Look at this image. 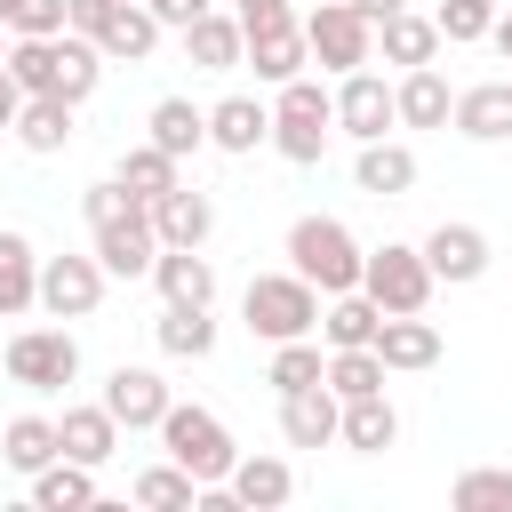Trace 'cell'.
I'll return each instance as SVG.
<instances>
[{
  "instance_id": "12",
  "label": "cell",
  "mask_w": 512,
  "mask_h": 512,
  "mask_svg": "<svg viewBox=\"0 0 512 512\" xmlns=\"http://www.w3.org/2000/svg\"><path fill=\"white\" fill-rule=\"evenodd\" d=\"M168 400H176V392H168L160 368H128V360H120V368L104 376V408L120 416V432H160Z\"/></svg>"
},
{
  "instance_id": "50",
  "label": "cell",
  "mask_w": 512,
  "mask_h": 512,
  "mask_svg": "<svg viewBox=\"0 0 512 512\" xmlns=\"http://www.w3.org/2000/svg\"><path fill=\"white\" fill-rule=\"evenodd\" d=\"M8 48H16V32H8V24H0V64H8Z\"/></svg>"
},
{
  "instance_id": "7",
  "label": "cell",
  "mask_w": 512,
  "mask_h": 512,
  "mask_svg": "<svg viewBox=\"0 0 512 512\" xmlns=\"http://www.w3.org/2000/svg\"><path fill=\"white\" fill-rule=\"evenodd\" d=\"M80 376V336L72 328H16L8 336V384L24 392H64Z\"/></svg>"
},
{
  "instance_id": "41",
  "label": "cell",
  "mask_w": 512,
  "mask_h": 512,
  "mask_svg": "<svg viewBox=\"0 0 512 512\" xmlns=\"http://www.w3.org/2000/svg\"><path fill=\"white\" fill-rule=\"evenodd\" d=\"M8 72L24 80V96H56V32L48 40H16L8 48Z\"/></svg>"
},
{
  "instance_id": "32",
  "label": "cell",
  "mask_w": 512,
  "mask_h": 512,
  "mask_svg": "<svg viewBox=\"0 0 512 512\" xmlns=\"http://www.w3.org/2000/svg\"><path fill=\"white\" fill-rule=\"evenodd\" d=\"M160 32H168V24H160L144 0H128V8H120V16L96 32V48H104V64H144V56L160 48Z\"/></svg>"
},
{
  "instance_id": "31",
  "label": "cell",
  "mask_w": 512,
  "mask_h": 512,
  "mask_svg": "<svg viewBox=\"0 0 512 512\" xmlns=\"http://www.w3.org/2000/svg\"><path fill=\"white\" fill-rule=\"evenodd\" d=\"M56 456H64L56 416H8V424H0V464H8V472H24V480H32V472H40V464H56Z\"/></svg>"
},
{
  "instance_id": "16",
  "label": "cell",
  "mask_w": 512,
  "mask_h": 512,
  "mask_svg": "<svg viewBox=\"0 0 512 512\" xmlns=\"http://www.w3.org/2000/svg\"><path fill=\"white\" fill-rule=\"evenodd\" d=\"M184 56H192L200 72H232V64H248V24H240L232 8H208V16L184 24Z\"/></svg>"
},
{
  "instance_id": "38",
  "label": "cell",
  "mask_w": 512,
  "mask_h": 512,
  "mask_svg": "<svg viewBox=\"0 0 512 512\" xmlns=\"http://www.w3.org/2000/svg\"><path fill=\"white\" fill-rule=\"evenodd\" d=\"M384 352L376 344H344V352H328V392L336 400H360V392H384Z\"/></svg>"
},
{
  "instance_id": "21",
  "label": "cell",
  "mask_w": 512,
  "mask_h": 512,
  "mask_svg": "<svg viewBox=\"0 0 512 512\" xmlns=\"http://www.w3.org/2000/svg\"><path fill=\"white\" fill-rule=\"evenodd\" d=\"M376 48H384V64H400V72H416V64H440V16L392 8V16L376 24Z\"/></svg>"
},
{
  "instance_id": "42",
  "label": "cell",
  "mask_w": 512,
  "mask_h": 512,
  "mask_svg": "<svg viewBox=\"0 0 512 512\" xmlns=\"http://www.w3.org/2000/svg\"><path fill=\"white\" fill-rule=\"evenodd\" d=\"M432 16H440V40L464 48V40H488V24H496L504 8H496V0H440Z\"/></svg>"
},
{
  "instance_id": "6",
  "label": "cell",
  "mask_w": 512,
  "mask_h": 512,
  "mask_svg": "<svg viewBox=\"0 0 512 512\" xmlns=\"http://www.w3.org/2000/svg\"><path fill=\"white\" fill-rule=\"evenodd\" d=\"M304 40H312V64L320 72H360L368 56H376V24L352 8V0H320V8H304Z\"/></svg>"
},
{
  "instance_id": "20",
  "label": "cell",
  "mask_w": 512,
  "mask_h": 512,
  "mask_svg": "<svg viewBox=\"0 0 512 512\" xmlns=\"http://www.w3.org/2000/svg\"><path fill=\"white\" fill-rule=\"evenodd\" d=\"M224 488H232L240 512H280V504L296 496V464H288V456H240Z\"/></svg>"
},
{
  "instance_id": "30",
  "label": "cell",
  "mask_w": 512,
  "mask_h": 512,
  "mask_svg": "<svg viewBox=\"0 0 512 512\" xmlns=\"http://www.w3.org/2000/svg\"><path fill=\"white\" fill-rule=\"evenodd\" d=\"M352 456H384L392 440H400V408L384 400V392H360V400H344V432H336Z\"/></svg>"
},
{
  "instance_id": "43",
  "label": "cell",
  "mask_w": 512,
  "mask_h": 512,
  "mask_svg": "<svg viewBox=\"0 0 512 512\" xmlns=\"http://www.w3.org/2000/svg\"><path fill=\"white\" fill-rule=\"evenodd\" d=\"M8 32H16V40L72 32V0H8Z\"/></svg>"
},
{
  "instance_id": "48",
  "label": "cell",
  "mask_w": 512,
  "mask_h": 512,
  "mask_svg": "<svg viewBox=\"0 0 512 512\" xmlns=\"http://www.w3.org/2000/svg\"><path fill=\"white\" fill-rule=\"evenodd\" d=\"M488 40H496V56H504V64H512V8H504V16H496V24H488Z\"/></svg>"
},
{
  "instance_id": "9",
  "label": "cell",
  "mask_w": 512,
  "mask_h": 512,
  "mask_svg": "<svg viewBox=\"0 0 512 512\" xmlns=\"http://www.w3.org/2000/svg\"><path fill=\"white\" fill-rule=\"evenodd\" d=\"M104 256L88 248V256H40V312H56V320H88L96 304H104Z\"/></svg>"
},
{
  "instance_id": "40",
  "label": "cell",
  "mask_w": 512,
  "mask_h": 512,
  "mask_svg": "<svg viewBox=\"0 0 512 512\" xmlns=\"http://www.w3.org/2000/svg\"><path fill=\"white\" fill-rule=\"evenodd\" d=\"M448 504H456V512H512V464H472V472H456Z\"/></svg>"
},
{
  "instance_id": "49",
  "label": "cell",
  "mask_w": 512,
  "mask_h": 512,
  "mask_svg": "<svg viewBox=\"0 0 512 512\" xmlns=\"http://www.w3.org/2000/svg\"><path fill=\"white\" fill-rule=\"evenodd\" d=\"M352 8H360L368 24H384V16H392V8H408V0H352Z\"/></svg>"
},
{
  "instance_id": "2",
  "label": "cell",
  "mask_w": 512,
  "mask_h": 512,
  "mask_svg": "<svg viewBox=\"0 0 512 512\" xmlns=\"http://www.w3.org/2000/svg\"><path fill=\"white\" fill-rule=\"evenodd\" d=\"M320 288L288 264V272H256L248 288H240V320H248V336H264V344H288V336H312L320 328Z\"/></svg>"
},
{
  "instance_id": "24",
  "label": "cell",
  "mask_w": 512,
  "mask_h": 512,
  "mask_svg": "<svg viewBox=\"0 0 512 512\" xmlns=\"http://www.w3.org/2000/svg\"><path fill=\"white\" fill-rule=\"evenodd\" d=\"M40 304V248L0 224V320H24Z\"/></svg>"
},
{
  "instance_id": "25",
  "label": "cell",
  "mask_w": 512,
  "mask_h": 512,
  "mask_svg": "<svg viewBox=\"0 0 512 512\" xmlns=\"http://www.w3.org/2000/svg\"><path fill=\"white\" fill-rule=\"evenodd\" d=\"M208 144H216V152H256V144H272V104H256V96L208 104Z\"/></svg>"
},
{
  "instance_id": "15",
  "label": "cell",
  "mask_w": 512,
  "mask_h": 512,
  "mask_svg": "<svg viewBox=\"0 0 512 512\" xmlns=\"http://www.w3.org/2000/svg\"><path fill=\"white\" fill-rule=\"evenodd\" d=\"M56 440H64L72 464H96V472H104V464L120 456V416H112L104 400H72V408L56 416Z\"/></svg>"
},
{
  "instance_id": "34",
  "label": "cell",
  "mask_w": 512,
  "mask_h": 512,
  "mask_svg": "<svg viewBox=\"0 0 512 512\" xmlns=\"http://www.w3.org/2000/svg\"><path fill=\"white\" fill-rule=\"evenodd\" d=\"M32 504H40V512H88V504H96V464H72V456L40 464V472H32Z\"/></svg>"
},
{
  "instance_id": "5",
  "label": "cell",
  "mask_w": 512,
  "mask_h": 512,
  "mask_svg": "<svg viewBox=\"0 0 512 512\" xmlns=\"http://www.w3.org/2000/svg\"><path fill=\"white\" fill-rule=\"evenodd\" d=\"M160 448H168L200 488L232 480V464H240V448H232L224 416H216V408H200V400H168V416H160Z\"/></svg>"
},
{
  "instance_id": "45",
  "label": "cell",
  "mask_w": 512,
  "mask_h": 512,
  "mask_svg": "<svg viewBox=\"0 0 512 512\" xmlns=\"http://www.w3.org/2000/svg\"><path fill=\"white\" fill-rule=\"evenodd\" d=\"M144 8H152V16L168 24V32H184V24H192V16H208L216 0H144Z\"/></svg>"
},
{
  "instance_id": "26",
  "label": "cell",
  "mask_w": 512,
  "mask_h": 512,
  "mask_svg": "<svg viewBox=\"0 0 512 512\" xmlns=\"http://www.w3.org/2000/svg\"><path fill=\"white\" fill-rule=\"evenodd\" d=\"M152 288H160V304H216V264L200 248H160Z\"/></svg>"
},
{
  "instance_id": "3",
  "label": "cell",
  "mask_w": 512,
  "mask_h": 512,
  "mask_svg": "<svg viewBox=\"0 0 512 512\" xmlns=\"http://www.w3.org/2000/svg\"><path fill=\"white\" fill-rule=\"evenodd\" d=\"M288 264H296L320 296H344V288H360L368 248H360L352 224H336V216H296V224H288Z\"/></svg>"
},
{
  "instance_id": "37",
  "label": "cell",
  "mask_w": 512,
  "mask_h": 512,
  "mask_svg": "<svg viewBox=\"0 0 512 512\" xmlns=\"http://www.w3.org/2000/svg\"><path fill=\"white\" fill-rule=\"evenodd\" d=\"M264 384H272V392H304V384H328V352H320L312 336H288V344H272V368H264Z\"/></svg>"
},
{
  "instance_id": "39",
  "label": "cell",
  "mask_w": 512,
  "mask_h": 512,
  "mask_svg": "<svg viewBox=\"0 0 512 512\" xmlns=\"http://www.w3.org/2000/svg\"><path fill=\"white\" fill-rule=\"evenodd\" d=\"M136 504H152V512H200V480L168 456V464H152V472H136Z\"/></svg>"
},
{
  "instance_id": "23",
  "label": "cell",
  "mask_w": 512,
  "mask_h": 512,
  "mask_svg": "<svg viewBox=\"0 0 512 512\" xmlns=\"http://www.w3.org/2000/svg\"><path fill=\"white\" fill-rule=\"evenodd\" d=\"M352 184H360L368 200H400V192L416 184V152H408L400 136H376V144H360V160H352Z\"/></svg>"
},
{
  "instance_id": "47",
  "label": "cell",
  "mask_w": 512,
  "mask_h": 512,
  "mask_svg": "<svg viewBox=\"0 0 512 512\" xmlns=\"http://www.w3.org/2000/svg\"><path fill=\"white\" fill-rule=\"evenodd\" d=\"M280 8H288V0H232V16H240V24H256V16H280Z\"/></svg>"
},
{
  "instance_id": "18",
  "label": "cell",
  "mask_w": 512,
  "mask_h": 512,
  "mask_svg": "<svg viewBox=\"0 0 512 512\" xmlns=\"http://www.w3.org/2000/svg\"><path fill=\"white\" fill-rule=\"evenodd\" d=\"M376 352H384V368H392V376L440 368V328H432L424 312H384V328H376Z\"/></svg>"
},
{
  "instance_id": "36",
  "label": "cell",
  "mask_w": 512,
  "mask_h": 512,
  "mask_svg": "<svg viewBox=\"0 0 512 512\" xmlns=\"http://www.w3.org/2000/svg\"><path fill=\"white\" fill-rule=\"evenodd\" d=\"M144 128H152V144H160V152H176V160H192V152L208 144V112H200L192 96H160Z\"/></svg>"
},
{
  "instance_id": "22",
  "label": "cell",
  "mask_w": 512,
  "mask_h": 512,
  "mask_svg": "<svg viewBox=\"0 0 512 512\" xmlns=\"http://www.w3.org/2000/svg\"><path fill=\"white\" fill-rule=\"evenodd\" d=\"M392 96H400V128H448V120H456V88L440 80V64L400 72V80H392Z\"/></svg>"
},
{
  "instance_id": "19",
  "label": "cell",
  "mask_w": 512,
  "mask_h": 512,
  "mask_svg": "<svg viewBox=\"0 0 512 512\" xmlns=\"http://www.w3.org/2000/svg\"><path fill=\"white\" fill-rule=\"evenodd\" d=\"M456 136H472V144H504L512 136V80H472V88H456V120H448Z\"/></svg>"
},
{
  "instance_id": "10",
  "label": "cell",
  "mask_w": 512,
  "mask_h": 512,
  "mask_svg": "<svg viewBox=\"0 0 512 512\" xmlns=\"http://www.w3.org/2000/svg\"><path fill=\"white\" fill-rule=\"evenodd\" d=\"M248 64H256V80H264V88H288V80L312 64L304 16H296V8H280V16H256V24H248Z\"/></svg>"
},
{
  "instance_id": "27",
  "label": "cell",
  "mask_w": 512,
  "mask_h": 512,
  "mask_svg": "<svg viewBox=\"0 0 512 512\" xmlns=\"http://www.w3.org/2000/svg\"><path fill=\"white\" fill-rule=\"evenodd\" d=\"M72 112H80V104H64V96H24V112H16V128H8V136H16L32 160H48V152H64V144H72Z\"/></svg>"
},
{
  "instance_id": "13",
  "label": "cell",
  "mask_w": 512,
  "mask_h": 512,
  "mask_svg": "<svg viewBox=\"0 0 512 512\" xmlns=\"http://www.w3.org/2000/svg\"><path fill=\"white\" fill-rule=\"evenodd\" d=\"M488 232L480 224H432L424 232V264H432V280H448V288H472L480 272H488Z\"/></svg>"
},
{
  "instance_id": "14",
  "label": "cell",
  "mask_w": 512,
  "mask_h": 512,
  "mask_svg": "<svg viewBox=\"0 0 512 512\" xmlns=\"http://www.w3.org/2000/svg\"><path fill=\"white\" fill-rule=\"evenodd\" d=\"M344 432V400L328 384H304V392H280V440L288 448H336Z\"/></svg>"
},
{
  "instance_id": "33",
  "label": "cell",
  "mask_w": 512,
  "mask_h": 512,
  "mask_svg": "<svg viewBox=\"0 0 512 512\" xmlns=\"http://www.w3.org/2000/svg\"><path fill=\"white\" fill-rule=\"evenodd\" d=\"M112 176H120V184L152 208L160 192H176V184H184V160H176V152H160V144L144 136V144H128V152H120V168H112Z\"/></svg>"
},
{
  "instance_id": "28",
  "label": "cell",
  "mask_w": 512,
  "mask_h": 512,
  "mask_svg": "<svg viewBox=\"0 0 512 512\" xmlns=\"http://www.w3.org/2000/svg\"><path fill=\"white\" fill-rule=\"evenodd\" d=\"M376 328H384V304H376L368 288H344V296L320 304V336H328V352H344V344H376Z\"/></svg>"
},
{
  "instance_id": "17",
  "label": "cell",
  "mask_w": 512,
  "mask_h": 512,
  "mask_svg": "<svg viewBox=\"0 0 512 512\" xmlns=\"http://www.w3.org/2000/svg\"><path fill=\"white\" fill-rule=\"evenodd\" d=\"M152 232H160V248H208V232H216V200L192 192V184H176V192L152 200Z\"/></svg>"
},
{
  "instance_id": "35",
  "label": "cell",
  "mask_w": 512,
  "mask_h": 512,
  "mask_svg": "<svg viewBox=\"0 0 512 512\" xmlns=\"http://www.w3.org/2000/svg\"><path fill=\"white\" fill-rule=\"evenodd\" d=\"M96 80H104V48L88 32H56V96L64 104H88Z\"/></svg>"
},
{
  "instance_id": "11",
  "label": "cell",
  "mask_w": 512,
  "mask_h": 512,
  "mask_svg": "<svg viewBox=\"0 0 512 512\" xmlns=\"http://www.w3.org/2000/svg\"><path fill=\"white\" fill-rule=\"evenodd\" d=\"M336 128L352 136V144H376L384 128H400V96H392V80L384 72H344L336 80Z\"/></svg>"
},
{
  "instance_id": "4",
  "label": "cell",
  "mask_w": 512,
  "mask_h": 512,
  "mask_svg": "<svg viewBox=\"0 0 512 512\" xmlns=\"http://www.w3.org/2000/svg\"><path fill=\"white\" fill-rule=\"evenodd\" d=\"M328 136H336V88H320L312 72H296V80L272 96V152L296 160V168H312V160L328 152Z\"/></svg>"
},
{
  "instance_id": "8",
  "label": "cell",
  "mask_w": 512,
  "mask_h": 512,
  "mask_svg": "<svg viewBox=\"0 0 512 512\" xmlns=\"http://www.w3.org/2000/svg\"><path fill=\"white\" fill-rule=\"evenodd\" d=\"M360 288H368L384 312H424L440 280H432L424 248H408V240H384V248H368V272H360Z\"/></svg>"
},
{
  "instance_id": "29",
  "label": "cell",
  "mask_w": 512,
  "mask_h": 512,
  "mask_svg": "<svg viewBox=\"0 0 512 512\" xmlns=\"http://www.w3.org/2000/svg\"><path fill=\"white\" fill-rule=\"evenodd\" d=\"M152 344H160L168 360H208V352H216V320H208V304H160Z\"/></svg>"
},
{
  "instance_id": "44",
  "label": "cell",
  "mask_w": 512,
  "mask_h": 512,
  "mask_svg": "<svg viewBox=\"0 0 512 512\" xmlns=\"http://www.w3.org/2000/svg\"><path fill=\"white\" fill-rule=\"evenodd\" d=\"M120 8H128V0H72V32H88V40H96V32H104Z\"/></svg>"
},
{
  "instance_id": "1",
  "label": "cell",
  "mask_w": 512,
  "mask_h": 512,
  "mask_svg": "<svg viewBox=\"0 0 512 512\" xmlns=\"http://www.w3.org/2000/svg\"><path fill=\"white\" fill-rule=\"evenodd\" d=\"M80 216H88V240H96V256H104L112 280H152V264H160V232H152V208H144L120 176L88 184V192H80Z\"/></svg>"
},
{
  "instance_id": "46",
  "label": "cell",
  "mask_w": 512,
  "mask_h": 512,
  "mask_svg": "<svg viewBox=\"0 0 512 512\" xmlns=\"http://www.w3.org/2000/svg\"><path fill=\"white\" fill-rule=\"evenodd\" d=\"M16 112H24V80L0 64V128H16Z\"/></svg>"
}]
</instances>
